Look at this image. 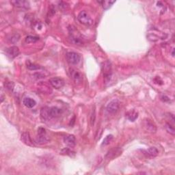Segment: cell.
<instances>
[{
	"instance_id": "cell-1",
	"label": "cell",
	"mask_w": 175,
	"mask_h": 175,
	"mask_svg": "<svg viewBox=\"0 0 175 175\" xmlns=\"http://www.w3.org/2000/svg\"><path fill=\"white\" fill-rule=\"evenodd\" d=\"M49 141V138L47 135L46 130L44 128L40 127L38 129V135L36 137V142L39 144H47Z\"/></svg>"
},
{
	"instance_id": "cell-2",
	"label": "cell",
	"mask_w": 175,
	"mask_h": 175,
	"mask_svg": "<svg viewBox=\"0 0 175 175\" xmlns=\"http://www.w3.org/2000/svg\"><path fill=\"white\" fill-rule=\"evenodd\" d=\"M77 19L79 20V21L82 23V24L90 26L92 24L93 21L91 19V17H90V15L86 12L85 10H83V11H81L79 15L77 16Z\"/></svg>"
},
{
	"instance_id": "cell-3",
	"label": "cell",
	"mask_w": 175,
	"mask_h": 175,
	"mask_svg": "<svg viewBox=\"0 0 175 175\" xmlns=\"http://www.w3.org/2000/svg\"><path fill=\"white\" fill-rule=\"evenodd\" d=\"M66 58L67 62L72 65L77 64L81 60L80 55L76 52H68L66 55Z\"/></svg>"
},
{
	"instance_id": "cell-4",
	"label": "cell",
	"mask_w": 175,
	"mask_h": 175,
	"mask_svg": "<svg viewBox=\"0 0 175 175\" xmlns=\"http://www.w3.org/2000/svg\"><path fill=\"white\" fill-rule=\"evenodd\" d=\"M120 108V102L117 99H114L108 104L106 107V111L110 114H115L118 111Z\"/></svg>"
},
{
	"instance_id": "cell-5",
	"label": "cell",
	"mask_w": 175,
	"mask_h": 175,
	"mask_svg": "<svg viewBox=\"0 0 175 175\" xmlns=\"http://www.w3.org/2000/svg\"><path fill=\"white\" fill-rule=\"evenodd\" d=\"M103 77L105 83L109 82L112 77V65L110 62L107 61L103 64Z\"/></svg>"
},
{
	"instance_id": "cell-6",
	"label": "cell",
	"mask_w": 175,
	"mask_h": 175,
	"mask_svg": "<svg viewBox=\"0 0 175 175\" xmlns=\"http://www.w3.org/2000/svg\"><path fill=\"white\" fill-rule=\"evenodd\" d=\"M69 73L70 78L74 81V82L75 83H81L83 81V76L81 74V73H79L78 70L76 69H73V68H70L69 69Z\"/></svg>"
},
{
	"instance_id": "cell-7",
	"label": "cell",
	"mask_w": 175,
	"mask_h": 175,
	"mask_svg": "<svg viewBox=\"0 0 175 175\" xmlns=\"http://www.w3.org/2000/svg\"><path fill=\"white\" fill-rule=\"evenodd\" d=\"M49 83H50L52 87L55 89H60L65 84V82L63 79L60 77H52L49 79Z\"/></svg>"
},
{
	"instance_id": "cell-8",
	"label": "cell",
	"mask_w": 175,
	"mask_h": 175,
	"mask_svg": "<svg viewBox=\"0 0 175 175\" xmlns=\"http://www.w3.org/2000/svg\"><path fill=\"white\" fill-rule=\"evenodd\" d=\"M10 2L17 8L22 10H28L30 8V3L25 0H14V1H11Z\"/></svg>"
},
{
	"instance_id": "cell-9",
	"label": "cell",
	"mask_w": 175,
	"mask_h": 175,
	"mask_svg": "<svg viewBox=\"0 0 175 175\" xmlns=\"http://www.w3.org/2000/svg\"><path fill=\"white\" fill-rule=\"evenodd\" d=\"M122 151L121 148H113L112 149L109 150L108 153H107L105 157L108 159H113L116 157H118L120 155H121Z\"/></svg>"
},
{
	"instance_id": "cell-10",
	"label": "cell",
	"mask_w": 175,
	"mask_h": 175,
	"mask_svg": "<svg viewBox=\"0 0 175 175\" xmlns=\"http://www.w3.org/2000/svg\"><path fill=\"white\" fill-rule=\"evenodd\" d=\"M64 142L70 148H73L76 144V138L73 135H67L64 137Z\"/></svg>"
},
{
	"instance_id": "cell-11",
	"label": "cell",
	"mask_w": 175,
	"mask_h": 175,
	"mask_svg": "<svg viewBox=\"0 0 175 175\" xmlns=\"http://www.w3.org/2000/svg\"><path fill=\"white\" fill-rule=\"evenodd\" d=\"M6 54L8 57H10V59H13L19 56V49L16 46L11 47L8 48L6 50Z\"/></svg>"
},
{
	"instance_id": "cell-12",
	"label": "cell",
	"mask_w": 175,
	"mask_h": 175,
	"mask_svg": "<svg viewBox=\"0 0 175 175\" xmlns=\"http://www.w3.org/2000/svg\"><path fill=\"white\" fill-rule=\"evenodd\" d=\"M62 109L57 108V107H51L49 108V114H50L51 118H58L62 114Z\"/></svg>"
},
{
	"instance_id": "cell-13",
	"label": "cell",
	"mask_w": 175,
	"mask_h": 175,
	"mask_svg": "<svg viewBox=\"0 0 175 175\" xmlns=\"http://www.w3.org/2000/svg\"><path fill=\"white\" fill-rule=\"evenodd\" d=\"M21 140H22V142L25 144L26 145L30 146V147H34V144L33 141L32 140L30 134L28 132H25L21 135Z\"/></svg>"
},
{
	"instance_id": "cell-14",
	"label": "cell",
	"mask_w": 175,
	"mask_h": 175,
	"mask_svg": "<svg viewBox=\"0 0 175 175\" xmlns=\"http://www.w3.org/2000/svg\"><path fill=\"white\" fill-rule=\"evenodd\" d=\"M70 39L75 45H82V40L78 34L74 33V30H71V32L70 33Z\"/></svg>"
},
{
	"instance_id": "cell-15",
	"label": "cell",
	"mask_w": 175,
	"mask_h": 175,
	"mask_svg": "<svg viewBox=\"0 0 175 175\" xmlns=\"http://www.w3.org/2000/svg\"><path fill=\"white\" fill-rule=\"evenodd\" d=\"M41 117L43 120L47 121L51 119L50 114H49V107H44L41 110Z\"/></svg>"
},
{
	"instance_id": "cell-16",
	"label": "cell",
	"mask_w": 175,
	"mask_h": 175,
	"mask_svg": "<svg viewBox=\"0 0 175 175\" xmlns=\"http://www.w3.org/2000/svg\"><path fill=\"white\" fill-rule=\"evenodd\" d=\"M144 127L148 131L151 133H155L157 130L155 125L150 121V120H146L144 121Z\"/></svg>"
},
{
	"instance_id": "cell-17",
	"label": "cell",
	"mask_w": 175,
	"mask_h": 175,
	"mask_svg": "<svg viewBox=\"0 0 175 175\" xmlns=\"http://www.w3.org/2000/svg\"><path fill=\"white\" fill-rule=\"evenodd\" d=\"M23 104H24V105L25 107H27V108H34V107L36 104L35 100H34L33 99L30 98V97L25 98L24 99H23Z\"/></svg>"
},
{
	"instance_id": "cell-18",
	"label": "cell",
	"mask_w": 175,
	"mask_h": 175,
	"mask_svg": "<svg viewBox=\"0 0 175 175\" xmlns=\"http://www.w3.org/2000/svg\"><path fill=\"white\" fill-rule=\"evenodd\" d=\"M159 151L155 147H151L145 151V154L149 157H155L158 155Z\"/></svg>"
},
{
	"instance_id": "cell-19",
	"label": "cell",
	"mask_w": 175,
	"mask_h": 175,
	"mask_svg": "<svg viewBox=\"0 0 175 175\" xmlns=\"http://www.w3.org/2000/svg\"><path fill=\"white\" fill-rule=\"evenodd\" d=\"M127 118L130 121H135V120L138 118V113L137 112H135V110L129 111L127 114Z\"/></svg>"
},
{
	"instance_id": "cell-20",
	"label": "cell",
	"mask_w": 175,
	"mask_h": 175,
	"mask_svg": "<svg viewBox=\"0 0 175 175\" xmlns=\"http://www.w3.org/2000/svg\"><path fill=\"white\" fill-rule=\"evenodd\" d=\"M98 2L101 4V6L104 10H108L115 3V1H102Z\"/></svg>"
},
{
	"instance_id": "cell-21",
	"label": "cell",
	"mask_w": 175,
	"mask_h": 175,
	"mask_svg": "<svg viewBox=\"0 0 175 175\" xmlns=\"http://www.w3.org/2000/svg\"><path fill=\"white\" fill-rule=\"evenodd\" d=\"M38 41H39V38L37 36H28L25 38V42L28 43H34Z\"/></svg>"
},
{
	"instance_id": "cell-22",
	"label": "cell",
	"mask_w": 175,
	"mask_h": 175,
	"mask_svg": "<svg viewBox=\"0 0 175 175\" xmlns=\"http://www.w3.org/2000/svg\"><path fill=\"white\" fill-rule=\"evenodd\" d=\"M165 128L167 131H168L170 134L174 135L175 134V130L174 127L170 123H166Z\"/></svg>"
},
{
	"instance_id": "cell-23",
	"label": "cell",
	"mask_w": 175,
	"mask_h": 175,
	"mask_svg": "<svg viewBox=\"0 0 175 175\" xmlns=\"http://www.w3.org/2000/svg\"><path fill=\"white\" fill-rule=\"evenodd\" d=\"M113 139V135H108L104 138V140L103 141V143H102V146H107L108 145L109 143L111 142V141Z\"/></svg>"
},
{
	"instance_id": "cell-24",
	"label": "cell",
	"mask_w": 175,
	"mask_h": 175,
	"mask_svg": "<svg viewBox=\"0 0 175 175\" xmlns=\"http://www.w3.org/2000/svg\"><path fill=\"white\" fill-rule=\"evenodd\" d=\"M96 118V110H95V106H94V108L92 109V112H91L90 115V124L92 126H93L94 124H95Z\"/></svg>"
},
{
	"instance_id": "cell-25",
	"label": "cell",
	"mask_w": 175,
	"mask_h": 175,
	"mask_svg": "<svg viewBox=\"0 0 175 175\" xmlns=\"http://www.w3.org/2000/svg\"><path fill=\"white\" fill-rule=\"evenodd\" d=\"M73 153H75L73 152V151L70 149H69V148H64L63 150H62V151H61L62 155H69V156H72Z\"/></svg>"
},
{
	"instance_id": "cell-26",
	"label": "cell",
	"mask_w": 175,
	"mask_h": 175,
	"mask_svg": "<svg viewBox=\"0 0 175 175\" xmlns=\"http://www.w3.org/2000/svg\"><path fill=\"white\" fill-rule=\"evenodd\" d=\"M28 69H30V70H37L38 69H41V66H38V65H36L34 64H32V63H29L28 64Z\"/></svg>"
},
{
	"instance_id": "cell-27",
	"label": "cell",
	"mask_w": 175,
	"mask_h": 175,
	"mask_svg": "<svg viewBox=\"0 0 175 175\" xmlns=\"http://www.w3.org/2000/svg\"><path fill=\"white\" fill-rule=\"evenodd\" d=\"M168 117H169V118H170V121H171V122H172V123H174V115L173 114H168Z\"/></svg>"
},
{
	"instance_id": "cell-28",
	"label": "cell",
	"mask_w": 175,
	"mask_h": 175,
	"mask_svg": "<svg viewBox=\"0 0 175 175\" xmlns=\"http://www.w3.org/2000/svg\"><path fill=\"white\" fill-rule=\"evenodd\" d=\"M174 49L173 48V49H172V56H174Z\"/></svg>"
}]
</instances>
